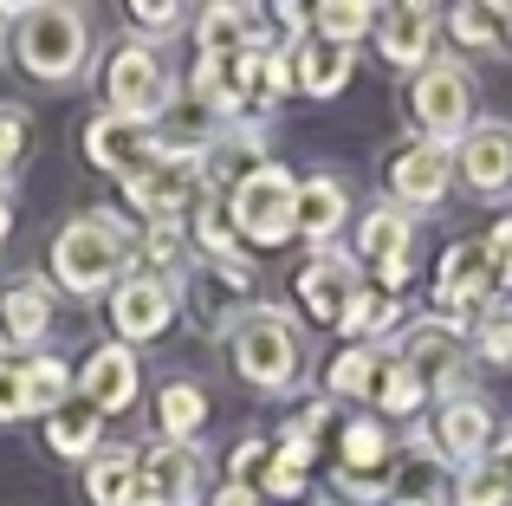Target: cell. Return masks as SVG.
Listing matches in <instances>:
<instances>
[{"label": "cell", "mask_w": 512, "mask_h": 506, "mask_svg": "<svg viewBox=\"0 0 512 506\" xmlns=\"http://www.w3.org/2000/svg\"><path fill=\"white\" fill-rule=\"evenodd\" d=\"M389 461H396V435L376 416H350L344 442H338V474H357V481H389Z\"/></svg>", "instance_id": "obj_23"}, {"label": "cell", "mask_w": 512, "mask_h": 506, "mask_svg": "<svg viewBox=\"0 0 512 506\" xmlns=\"http://www.w3.org/2000/svg\"><path fill=\"white\" fill-rule=\"evenodd\" d=\"M480 247H487L493 286H512V215H506V221H493V234H487V241H480Z\"/></svg>", "instance_id": "obj_42"}, {"label": "cell", "mask_w": 512, "mask_h": 506, "mask_svg": "<svg viewBox=\"0 0 512 506\" xmlns=\"http://www.w3.org/2000/svg\"><path fill=\"white\" fill-rule=\"evenodd\" d=\"M454 176L480 195L512 189V124H474L454 143Z\"/></svg>", "instance_id": "obj_17"}, {"label": "cell", "mask_w": 512, "mask_h": 506, "mask_svg": "<svg viewBox=\"0 0 512 506\" xmlns=\"http://www.w3.org/2000/svg\"><path fill=\"white\" fill-rule=\"evenodd\" d=\"M266 461H273V442H266V435H247V442L227 455V481H234V487H253V494H260Z\"/></svg>", "instance_id": "obj_39"}, {"label": "cell", "mask_w": 512, "mask_h": 506, "mask_svg": "<svg viewBox=\"0 0 512 506\" xmlns=\"http://www.w3.org/2000/svg\"><path fill=\"white\" fill-rule=\"evenodd\" d=\"M98 429H104V416L85 403V396H72L65 409H52V416H46V448H52L59 461H91V455L104 448Z\"/></svg>", "instance_id": "obj_26"}, {"label": "cell", "mask_w": 512, "mask_h": 506, "mask_svg": "<svg viewBox=\"0 0 512 506\" xmlns=\"http://www.w3.org/2000/svg\"><path fill=\"white\" fill-rule=\"evenodd\" d=\"M312 20H318V39H331V46H357L363 33H376L383 7H370V0H325Z\"/></svg>", "instance_id": "obj_34"}, {"label": "cell", "mask_w": 512, "mask_h": 506, "mask_svg": "<svg viewBox=\"0 0 512 506\" xmlns=\"http://www.w3.org/2000/svg\"><path fill=\"white\" fill-rule=\"evenodd\" d=\"M396 506H448L441 494H428V500H396Z\"/></svg>", "instance_id": "obj_48"}, {"label": "cell", "mask_w": 512, "mask_h": 506, "mask_svg": "<svg viewBox=\"0 0 512 506\" xmlns=\"http://www.w3.org/2000/svg\"><path fill=\"white\" fill-rule=\"evenodd\" d=\"M227 357H234L240 383H253L266 396H286L305 370V331L286 305H247L227 325Z\"/></svg>", "instance_id": "obj_2"}, {"label": "cell", "mask_w": 512, "mask_h": 506, "mask_svg": "<svg viewBox=\"0 0 512 506\" xmlns=\"http://www.w3.org/2000/svg\"><path fill=\"white\" fill-rule=\"evenodd\" d=\"M130 26H137L143 39H175L188 26V7H175V0H163V7H156V0H137V7H130Z\"/></svg>", "instance_id": "obj_40"}, {"label": "cell", "mask_w": 512, "mask_h": 506, "mask_svg": "<svg viewBox=\"0 0 512 506\" xmlns=\"http://www.w3.org/2000/svg\"><path fill=\"white\" fill-rule=\"evenodd\" d=\"M402 364L415 370V383H422L428 396H467V344H461V325H448V318H409L402 325Z\"/></svg>", "instance_id": "obj_7"}, {"label": "cell", "mask_w": 512, "mask_h": 506, "mask_svg": "<svg viewBox=\"0 0 512 506\" xmlns=\"http://www.w3.org/2000/svg\"><path fill=\"white\" fill-rule=\"evenodd\" d=\"M370 403H376V422H409L415 409L428 403V390L415 383V370L402 364V357H389L383 377H376V396H370Z\"/></svg>", "instance_id": "obj_33"}, {"label": "cell", "mask_w": 512, "mask_h": 506, "mask_svg": "<svg viewBox=\"0 0 512 506\" xmlns=\"http://www.w3.org/2000/svg\"><path fill=\"white\" fill-rule=\"evenodd\" d=\"M195 46L201 59H247V52H273V26L260 7H201L195 13Z\"/></svg>", "instance_id": "obj_14"}, {"label": "cell", "mask_w": 512, "mask_h": 506, "mask_svg": "<svg viewBox=\"0 0 512 506\" xmlns=\"http://www.w3.org/2000/svg\"><path fill=\"white\" fill-rule=\"evenodd\" d=\"M143 481L163 494V506H195L201 481H208V461H201L195 442H156L143 455Z\"/></svg>", "instance_id": "obj_21"}, {"label": "cell", "mask_w": 512, "mask_h": 506, "mask_svg": "<svg viewBox=\"0 0 512 506\" xmlns=\"http://www.w3.org/2000/svg\"><path fill=\"white\" fill-rule=\"evenodd\" d=\"M435 7H383V20H376V52H383L396 72H422L428 59H435Z\"/></svg>", "instance_id": "obj_19"}, {"label": "cell", "mask_w": 512, "mask_h": 506, "mask_svg": "<svg viewBox=\"0 0 512 506\" xmlns=\"http://www.w3.org/2000/svg\"><path fill=\"white\" fill-rule=\"evenodd\" d=\"M13 13H20V7H0V39H7V20H13Z\"/></svg>", "instance_id": "obj_49"}, {"label": "cell", "mask_w": 512, "mask_h": 506, "mask_svg": "<svg viewBox=\"0 0 512 506\" xmlns=\"http://www.w3.org/2000/svg\"><path fill=\"white\" fill-rule=\"evenodd\" d=\"M26 416V383H20V364L0 357V422H20Z\"/></svg>", "instance_id": "obj_43"}, {"label": "cell", "mask_w": 512, "mask_h": 506, "mask_svg": "<svg viewBox=\"0 0 512 506\" xmlns=\"http://www.w3.org/2000/svg\"><path fill=\"white\" fill-rule=\"evenodd\" d=\"M350 260L363 266V273L376 279V292H389V299H402V286L415 279V221L402 215V208H370V215L357 221V241H350Z\"/></svg>", "instance_id": "obj_8"}, {"label": "cell", "mask_w": 512, "mask_h": 506, "mask_svg": "<svg viewBox=\"0 0 512 506\" xmlns=\"http://www.w3.org/2000/svg\"><path fill=\"white\" fill-rule=\"evenodd\" d=\"M500 20H506V7H480V0H467V7L448 13V33L461 39V46H500Z\"/></svg>", "instance_id": "obj_37"}, {"label": "cell", "mask_w": 512, "mask_h": 506, "mask_svg": "<svg viewBox=\"0 0 512 506\" xmlns=\"http://www.w3.org/2000/svg\"><path fill=\"white\" fill-rule=\"evenodd\" d=\"M240 85H247V104H260V111H273L279 98H292V52L273 46V52H247L240 59Z\"/></svg>", "instance_id": "obj_30"}, {"label": "cell", "mask_w": 512, "mask_h": 506, "mask_svg": "<svg viewBox=\"0 0 512 506\" xmlns=\"http://www.w3.org/2000/svg\"><path fill=\"white\" fill-rule=\"evenodd\" d=\"M188 98H195L201 111H214V130H221V124H240V111H247L240 59H201L195 78H188Z\"/></svg>", "instance_id": "obj_24"}, {"label": "cell", "mask_w": 512, "mask_h": 506, "mask_svg": "<svg viewBox=\"0 0 512 506\" xmlns=\"http://www.w3.org/2000/svg\"><path fill=\"white\" fill-rule=\"evenodd\" d=\"M156 422H163V442H195L201 422H208V396L195 383H163L156 396Z\"/></svg>", "instance_id": "obj_32"}, {"label": "cell", "mask_w": 512, "mask_h": 506, "mask_svg": "<svg viewBox=\"0 0 512 506\" xmlns=\"http://www.w3.org/2000/svg\"><path fill=\"white\" fill-rule=\"evenodd\" d=\"M20 383H26V416H39V422L78 396V370L65 364V357H52V351H33V357H26V364H20Z\"/></svg>", "instance_id": "obj_25"}, {"label": "cell", "mask_w": 512, "mask_h": 506, "mask_svg": "<svg viewBox=\"0 0 512 506\" xmlns=\"http://www.w3.org/2000/svg\"><path fill=\"white\" fill-rule=\"evenodd\" d=\"M474 351L487 357V364H500V370L512 364V312H506V305H500V312L487 305V312L474 318Z\"/></svg>", "instance_id": "obj_38"}, {"label": "cell", "mask_w": 512, "mask_h": 506, "mask_svg": "<svg viewBox=\"0 0 512 506\" xmlns=\"http://www.w3.org/2000/svg\"><path fill=\"white\" fill-rule=\"evenodd\" d=\"M493 266H487V247L480 241H454L441 253L435 266V318H448V325H461V318H480L493 299Z\"/></svg>", "instance_id": "obj_10"}, {"label": "cell", "mask_w": 512, "mask_h": 506, "mask_svg": "<svg viewBox=\"0 0 512 506\" xmlns=\"http://www.w3.org/2000/svg\"><path fill=\"white\" fill-rule=\"evenodd\" d=\"M46 331H52V279L20 273L13 286H0V338H7V351H33Z\"/></svg>", "instance_id": "obj_18"}, {"label": "cell", "mask_w": 512, "mask_h": 506, "mask_svg": "<svg viewBox=\"0 0 512 506\" xmlns=\"http://www.w3.org/2000/svg\"><path fill=\"white\" fill-rule=\"evenodd\" d=\"M383 364H389L383 344H344V351L331 357V370H325V390L344 396V403H357V396H376V377H383Z\"/></svg>", "instance_id": "obj_28"}, {"label": "cell", "mask_w": 512, "mask_h": 506, "mask_svg": "<svg viewBox=\"0 0 512 506\" xmlns=\"http://www.w3.org/2000/svg\"><path fill=\"white\" fill-rule=\"evenodd\" d=\"M292 202H299V176H292L286 163L247 169V176L221 195L227 228H234L240 247H286V241H299V228H292Z\"/></svg>", "instance_id": "obj_4"}, {"label": "cell", "mask_w": 512, "mask_h": 506, "mask_svg": "<svg viewBox=\"0 0 512 506\" xmlns=\"http://www.w3.org/2000/svg\"><path fill=\"white\" fill-rule=\"evenodd\" d=\"M344 221H350V189L338 176H305L299 182V202H292V228H299V241L305 247H331L344 234Z\"/></svg>", "instance_id": "obj_20"}, {"label": "cell", "mask_w": 512, "mask_h": 506, "mask_svg": "<svg viewBox=\"0 0 512 506\" xmlns=\"http://www.w3.org/2000/svg\"><path fill=\"white\" fill-rule=\"evenodd\" d=\"M454 506H512V481L493 461H474V468H461V481H454Z\"/></svg>", "instance_id": "obj_36"}, {"label": "cell", "mask_w": 512, "mask_h": 506, "mask_svg": "<svg viewBox=\"0 0 512 506\" xmlns=\"http://www.w3.org/2000/svg\"><path fill=\"white\" fill-rule=\"evenodd\" d=\"M169 104H175V78L143 39H130V46H117L104 59V111L111 117L156 130V117H169Z\"/></svg>", "instance_id": "obj_6"}, {"label": "cell", "mask_w": 512, "mask_h": 506, "mask_svg": "<svg viewBox=\"0 0 512 506\" xmlns=\"http://www.w3.org/2000/svg\"><path fill=\"white\" fill-rule=\"evenodd\" d=\"M20 156H26V111L20 104H0V189H7Z\"/></svg>", "instance_id": "obj_41"}, {"label": "cell", "mask_w": 512, "mask_h": 506, "mask_svg": "<svg viewBox=\"0 0 512 506\" xmlns=\"http://www.w3.org/2000/svg\"><path fill=\"white\" fill-rule=\"evenodd\" d=\"M85 156H91V169H104V176H137L143 163L156 156V130L150 124H130V117H111V111H98L85 124Z\"/></svg>", "instance_id": "obj_16"}, {"label": "cell", "mask_w": 512, "mask_h": 506, "mask_svg": "<svg viewBox=\"0 0 512 506\" xmlns=\"http://www.w3.org/2000/svg\"><path fill=\"white\" fill-rule=\"evenodd\" d=\"M137 273V228L130 215H111V208H85L78 221H65L59 241H52V279H59L72 299H91L104 286H124Z\"/></svg>", "instance_id": "obj_1"}, {"label": "cell", "mask_w": 512, "mask_h": 506, "mask_svg": "<svg viewBox=\"0 0 512 506\" xmlns=\"http://www.w3.org/2000/svg\"><path fill=\"white\" fill-rule=\"evenodd\" d=\"M409 117H415V137L422 143L454 150V143L474 130V78H467V65L448 59V52H435V59L409 78Z\"/></svg>", "instance_id": "obj_5"}, {"label": "cell", "mask_w": 512, "mask_h": 506, "mask_svg": "<svg viewBox=\"0 0 512 506\" xmlns=\"http://www.w3.org/2000/svg\"><path fill=\"white\" fill-rule=\"evenodd\" d=\"M188 228H195V247L208 253V260H240V241H234V228H227L221 195H201V202L188 208Z\"/></svg>", "instance_id": "obj_35"}, {"label": "cell", "mask_w": 512, "mask_h": 506, "mask_svg": "<svg viewBox=\"0 0 512 506\" xmlns=\"http://www.w3.org/2000/svg\"><path fill=\"white\" fill-rule=\"evenodd\" d=\"M208 506H260V494H253V487H234V481H221Z\"/></svg>", "instance_id": "obj_44"}, {"label": "cell", "mask_w": 512, "mask_h": 506, "mask_svg": "<svg viewBox=\"0 0 512 506\" xmlns=\"http://www.w3.org/2000/svg\"><path fill=\"white\" fill-rule=\"evenodd\" d=\"M292 286H299V305L318 318V325H338V318L350 312V299H357L370 279H363V266L350 260L344 247H318L312 260L299 266V279H292Z\"/></svg>", "instance_id": "obj_12"}, {"label": "cell", "mask_w": 512, "mask_h": 506, "mask_svg": "<svg viewBox=\"0 0 512 506\" xmlns=\"http://www.w3.org/2000/svg\"><path fill=\"white\" fill-rule=\"evenodd\" d=\"M350 46H331V39L305 33L299 46H292V85L305 91V98H338V91L350 85Z\"/></svg>", "instance_id": "obj_22"}, {"label": "cell", "mask_w": 512, "mask_h": 506, "mask_svg": "<svg viewBox=\"0 0 512 506\" xmlns=\"http://www.w3.org/2000/svg\"><path fill=\"white\" fill-rule=\"evenodd\" d=\"M137 474H143V455H137V448H124V442L98 448V455L85 461V500L91 506H124V494L137 487Z\"/></svg>", "instance_id": "obj_27"}, {"label": "cell", "mask_w": 512, "mask_h": 506, "mask_svg": "<svg viewBox=\"0 0 512 506\" xmlns=\"http://www.w3.org/2000/svg\"><path fill=\"white\" fill-rule=\"evenodd\" d=\"M137 383H143V370H137V351H130V344H98V351L78 364V396H85L98 416H124V409L137 403Z\"/></svg>", "instance_id": "obj_15"}, {"label": "cell", "mask_w": 512, "mask_h": 506, "mask_svg": "<svg viewBox=\"0 0 512 506\" xmlns=\"http://www.w3.org/2000/svg\"><path fill=\"white\" fill-rule=\"evenodd\" d=\"M454 182V150H441V143H402L396 156H389V208H435L441 195H448Z\"/></svg>", "instance_id": "obj_13"}, {"label": "cell", "mask_w": 512, "mask_h": 506, "mask_svg": "<svg viewBox=\"0 0 512 506\" xmlns=\"http://www.w3.org/2000/svg\"><path fill=\"white\" fill-rule=\"evenodd\" d=\"M312 461H318V442H305V435L279 429V442H273V461H266L260 494H273V500H299V494H305V474H312Z\"/></svg>", "instance_id": "obj_29"}, {"label": "cell", "mask_w": 512, "mask_h": 506, "mask_svg": "<svg viewBox=\"0 0 512 506\" xmlns=\"http://www.w3.org/2000/svg\"><path fill=\"white\" fill-rule=\"evenodd\" d=\"M195 506H201V500H195Z\"/></svg>", "instance_id": "obj_51"}, {"label": "cell", "mask_w": 512, "mask_h": 506, "mask_svg": "<svg viewBox=\"0 0 512 506\" xmlns=\"http://www.w3.org/2000/svg\"><path fill=\"white\" fill-rule=\"evenodd\" d=\"M124 506H163V494H156V487H150V481H143V474H137V487H130V494H124Z\"/></svg>", "instance_id": "obj_46"}, {"label": "cell", "mask_w": 512, "mask_h": 506, "mask_svg": "<svg viewBox=\"0 0 512 506\" xmlns=\"http://www.w3.org/2000/svg\"><path fill=\"white\" fill-rule=\"evenodd\" d=\"M493 409L480 403L474 390L467 396H448V403L435 409V429H428V448H435L441 468H474V461H487L493 448Z\"/></svg>", "instance_id": "obj_11"}, {"label": "cell", "mask_w": 512, "mask_h": 506, "mask_svg": "<svg viewBox=\"0 0 512 506\" xmlns=\"http://www.w3.org/2000/svg\"><path fill=\"white\" fill-rule=\"evenodd\" d=\"M396 318H402V305L389 299V292H376V286H363L357 299H350V312L338 318V331L350 344H383L389 331H396Z\"/></svg>", "instance_id": "obj_31"}, {"label": "cell", "mask_w": 512, "mask_h": 506, "mask_svg": "<svg viewBox=\"0 0 512 506\" xmlns=\"http://www.w3.org/2000/svg\"><path fill=\"white\" fill-rule=\"evenodd\" d=\"M13 59H20V72L39 78V85H72L91 59L85 7H59V0L20 7L13 13Z\"/></svg>", "instance_id": "obj_3"}, {"label": "cell", "mask_w": 512, "mask_h": 506, "mask_svg": "<svg viewBox=\"0 0 512 506\" xmlns=\"http://www.w3.org/2000/svg\"><path fill=\"white\" fill-rule=\"evenodd\" d=\"M487 461H493V468H500V474H506V481H512V429H506V435H493V448H487Z\"/></svg>", "instance_id": "obj_45"}, {"label": "cell", "mask_w": 512, "mask_h": 506, "mask_svg": "<svg viewBox=\"0 0 512 506\" xmlns=\"http://www.w3.org/2000/svg\"><path fill=\"white\" fill-rule=\"evenodd\" d=\"M7 228H13V195L0 189V247H7Z\"/></svg>", "instance_id": "obj_47"}, {"label": "cell", "mask_w": 512, "mask_h": 506, "mask_svg": "<svg viewBox=\"0 0 512 506\" xmlns=\"http://www.w3.org/2000/svg\"><path fill=\"white\" fill-rule=\"evenodd\" d=\"M500 39H512V7H506V20H500Z\"/></svg>", "instance_id": "obj_50"}, {"label": "cell", "mask_w": 512, "mask_h": 506, "mask_svg": "<svg viewBox=\"0 0 512 506\" xmlns=\"http://www.w3.org/2000/svg\"><path fill=\"white\" fill-rule=\"evenodd\" d=\"M175 312H182V292H175V279H156V273H130L124 286L111 292V331L117 344H150L163 338V331L175 325Z\"/></svg>", "instance_id": "obj_9"}]
</instances>
